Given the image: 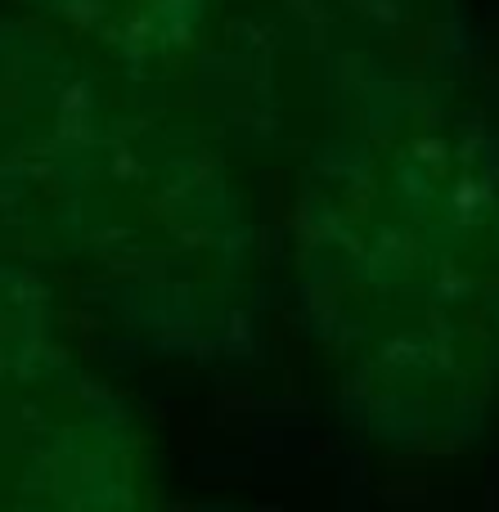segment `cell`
I'll return each instance as SVG.
<instances>
[{"instance_id":"1","label":"cell","mask_w":499,"mask_h":512,"mask_svg":"<svg viewBox=\"0 0 499 512\" xmlns=\"http://www.w3.org/2000/svg\"><path fill=\"white\" fill-rule=\"evenodd\" d=\"M293 306L342 423L392 459L499 427V140L477 104L338 117L288 207Z\"/></svg>"},{"instance_id":"2","label":"cell","mask_w":499,"mask_h":512,"mask_svg":"<svg viewBox=\"0 0 499 512\" xmlns=\"http://www.w3.org/2000/svg\"><path fill=\"white\" fill-rule=\"evenodd\" d=\"M54 279L135 346L185 364L243 360L266 324L257 212L230 153L126 95L86 162Z\"/></svg>"},{"instance_id":"3","label":"cell","mask_w":499,"mask_h":512,"mask_svg":"<svg viewBox=\"0 0 499 512\" xmlns=\"http://www.w3.org/2000/svg\"><path fill=\"white\" fill-rule=\"evenodd\" d=\"M162 499L144 418L72 351L0 382V512H135Z\"/></svg>"},{"instance_id":"4","label":"cell","mask_w":499,"mask_h":512,"mask_svg":"<svg viewBox=\"0 0 499 512\" xmlns=\"http://www.w3.org/2000/svg\"><path fill=\"white\" fill-rule=\"evenodd\" d=\"M117 95L68 36L0 14V234L50 274Z\"/></svg>"},{"instance_id":"5","label":"cell","mask_w":499,"mask_h":512,"mask_svg":"<svg viewBox=\"0 0 499 512\" xmlns=\"http://www.w3.org/2000/svg\"><path fill=\"white\" fill-rule=\"evenodd\" d=\"M324 113L387 117L477 104L468 0H275Z\"/></svg>"},{"instance_id":"6","label":"cell","mask_w":499,"mask_h":512,"mask_svg":"<svg viewBox=\"0 0 499 512\" xmlns=\"http://www.w3.org/2000/svg\"><path fill=\"white\" fill-rule=\"evenodd\" d=\"M36 23L126 77H158L207 45L216 0H18Z\"/></svg>"},{"instance_id":"7","label":"cell","mask_w":499,"mask_h":512,"mask_svg":"<svg viewBox=\"0 0 499 512\" xmlns=\"http://www.w3.org/2000/svg\"><path fill=\"white\" fill-rule=\"evenodd\" d=\"M72 351L63 337L59 279L0 234V382Z\"/></svg>"}]
</instances>
